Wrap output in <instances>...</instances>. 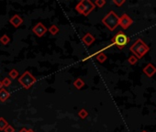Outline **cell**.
<instances>
[{
    "label": "cell",
    "mask_w": 156,
    "mask_h": 132,
    "mask_svg": "<svg viewBox=\"0 0 156 132\" xmlns=\"http://www.w3.org/2000/svg\"><path fill=\"white\" fill-rule=\"evenodd\" d=\"M130 51L132 52V54L134 56H136L138 58V59H142L144 55H146L149 52L150 48L142 40L138 39L130 48Z\"/></svg>",
    "instance_id": "1"
},
{
    "label": "cell",
    "mask_w": 156,
    "mask_h": 132,
    "mask_svg": "<svg viewBox=\"0 0 156 132\" xmlns=\"http://www.w3.org/2000/svg\"><path fill=\"white\" fill-rule=\"evenodd\" d=\"M119 21H120V17L115 13V11L111 10V11H109L103 18H102L101 22L110 31H113L119 26Z\"/></svg>",
    "instance_id": "2"
},
{
    "label": "cell",
    "mask_w": 156,
    "mask_h": 132,
    "mask_svg": "<svg viewBox=\"0 0 156 132\" xmlns=\"http://www.w3.org/2000/svg\"><path fill=\"white\" fill-rule=\"evenodd\" d=\"M96 6L94 5L93 2H91L90 0H82V1H79L77 5L75 6V10L85 17H87V16L93 11L95 9Z\"/></svg>",
    "instance_id": "3"
},
{
    "label": "cell",
    "mask_w": 156,
    "mask_h": 132,
    "mask_svg": "<svg viewBox=\"0 0 156 132\" xmlns=\"http://www.w3.org/2000/svg\"><path fill=\"white\" fill-rule=\"evenodd\" d=\"M37 79L31 75L30 72L29 71H25L22 75L19 77V83L25 88L26 90L30 89L33 84L36 83Z\"/></svg>",
    "instance_id": "4"
},
{
    "label": "cell",
    "mask_w": 156,
    "mask_h": 132,
    "mask_svg": "<svg viewBox=\"0 0 156 132\" xmlns=\"http://www.w3.org/2000/svg\"><path fill=\"white\" fill-rule=\"evenodd\" d=\"M112 43L117 46L120 50L125 48V46L130 42V38L123 32V31H119L111 40Z\"/></svg>",
    "instance_id": "5"
},
{
    "label": "cell",
    "mask_w": 156,
    "mask_h": 132,
    "mask_svg": "<svg viewBox=\"0 0 156 132\" xmlns=\"http://www.w3.org/2000/svg\"><path fill=\"white\" fill-rule=\"evenodd\" d=\"M132 24H133V19L129 15L123 14L121 17H120L119 26H120L122 29H127L128 28H130Z\"/></svg>",
    "instance_id": "6"
},
{
    "label": "cell",
    "mask_w": 156,
    "mask_h": 132,
    "mask_svg": "<svg viewBox=\"0 0 156 132\" xmlns=\"http://www.w3.org/2000/svg\"><path fill=\"white\" fill-rule=\"evenodd\" d=\"M32 31H33V33L36 36H38L39 38H41V37L48 31V29L41 22H39L32 28Z\"/></svg>",
    "instance_id": "7"
},
{
    "label": "cell",
    "mask_w": 156,
    "mask_h": 132,
    "mask_svg": "<svg viewBox=\"0 0 156 132\" xmlns=\"http://www.w3.org/2000/svg\"><path fill=\"white\" fill-rule=\"evenodd\" d=\"M142 71L148 77L152 78L156 73V67L153 64V63H148L146 66H144Z\"/></svg>",
    "instance_id": "8"
},
{
    "label": "cell",
    "mask_w": 156,
    "mask_h": 132,
    "mask_svg": "<svg viewBox=\"0 0 156 132\" xmlns=\"http://www.w3.org/2000/svg\"><path fill=\"white\" fill-rule=\"evenodd\" d=\"M9 22L12 26H14L15 28H19V26L22 25L23 23V18L20 17L19 15H14L12 16L9 19Z\"/></svg>",
    "instance_id": "9"
},
{
    "label": "cell",
    "mask_w": 156,
    "mask_h": 132,
    "mask_svg": "<svg viewBox=\"0 0 156 132\" xmlns=\"http://www.w3.org/2000/svg\"><path fill=\"white\" fill-rule=\"evenodd\" d=\"M95 40H96L95 36L92 35L91 33H89V32L85 34V35L83 37V38H82V41H83L84 43L87 45V47H89V46L92 45L94 42H95Z\"/></svg>",
    "instance_id": "10"
},
{
    "label": "cell",
    "mask_w": 156,
    "mask_h": 132,
    "mask_svg": "<svg viewBox=\"0 0 156 132\" xmlns=\"http://www.w3.org/2000/svg\"><path fill=\"white\" fill-rule=\"evenodd\" d=\"M9 96H10V94L5 88H2L1 90H0V101L1 102H3V103L6 102L9 98Z\"/></svg>",
    "instance_id": "11"
},
{
    "label": "cell",
    "mask_w": 156,
    "mask_h": 132,
    "mask_svg": "<svg viewBox=\"0 0 156 132\" xmlns=\"http://www.w3.org/2000/svg\"><path fill=\"white\" fill-rule=\"evenodd\" d=\"M74 86L80 90V89H82L84 86H85V82L82 78H76L75 79V81L74 82Z\"/></svg>",
    "instance_id": "12"
},
{
    "label": "cell",
    "mask_w": 156,
    "mask_h": 132,
    "mask_svg": "<svg viewBox=\"0 0 156 132\" xmlns=\"http://www.w3.org/2000/svg\"><path fill=\"white\" fill-rule=\"evenodd\" d=\"M107 59V55L104 53V52H99V53L96 55V60H98V62H99L100 63H104Z\"/></svg>",
    "instance_id": "13"
},
{
    "label": "cell",
    "mask_w": 156,
    "mask_h": 132,
    "mask_svg": "<svg viewBox=\"0 0 156 132\" xmlns=\"http://www.w3.org/2000/svg\"><path fill=\"white\" fill-rule=\"evenodd\" d=\"M48 31H49L52 35H57L59 33V31H60V29H59V28L56 25H52L51 27L48 29Z\"/></svg>",
    "instance_id": "14"
},
{
    "label": "cell",
    "mask_w": 156,
    "mask_h": 132,
    "mask_svg": "<svg viewBox=\"0 0 156 132\" xmlns=\"http://www.w3.org/2000/svg\"><path fill=\"white\" fill-rule=\"evenodd\" d=\"M9 42H10V38L7 34H4L1 38H0V43L3 45H8Z\"/></svg>",
    "instance_id": "15"
},
{
    "label": "cell",
    "mask_w": 156,
    "mask_h": 132,
    "mask_svg": "<svg viewBox=\"0 0 156 132\" xmlns=\"http://www.w3.org/2000/svg\"><path fill=\"white\" fill-rule=\"evenodd\" d=\"M8 125V123L6 119H5L3 117L0 118V131H4V129L7 128Z\"/></svg>",
    "instance_id": "16"
},
{
    "label": "cell",
    "mask_w": 156,
    "mask_h": 132,
    "mask_svg": "<svg viewBox=\"0 0 156 132\" xmlns=\"http://www.w3.org/2000/svg\"><path fill=\"white\" fill-rule=\"evenodd\" d=\"M8 76H9L10 79H12V80H15L16 78L19 77V72H18V70L12 69L11 71L8 72Z\"/></svg>",
    "instance_id": "17"
},
{
    "label": "cell",
    "mask_w": 156,
    "mask_h": 132,
    "mask_svg": "<svg viewBox=\"0 0 156 132\" xmlns=\"http://www.w3.org/2000/svg\"><path fill=\"white\" fill-rule=\"evenodd\" d=\"M88 116V112L85 110V108H82L81 110H79L78 112V117L81 118V119H85Z\"/></svg>",
    "instance_id": "18"
},
{
    "label": "cell",
    "mask_w": 156,
    "mask_h": 132,
    "mask_svg": "<svg viewBox=\"0 0 156 132\" xmlns=\"http://www.w3.org/2000/svg\"><path fill=\"white\" fill-rule=\"evenodd\" d=\"M2 84H3V87H8L10 84H11V79L8 78V77H5L3 80L1 81Z\"/></svg>",
    "instance_id": "19"
},
{
    "label": "cell",
    "mask_w": 156,
    "mask_h": 132,
    "mask_svg": "<svg viewBox=\"0 0 156 132\" xmlns=\"http://www.w3.org/2000/svg\"><path fill=\"white\" fill-rule=\"evenodd\" d=\"M138 58L136 57V56H134L133 54L131 55V56H130V58L128 59V62H129V63L130 64H131V65H134V64H136L137 63V62H138Z\"/></svg>",
    "instance_id": "20"
},
{
    "label": "cell",
    "mask_w": 156,
    "mask_h": 132,
    "mask_svg": "<svg viewBox=\"0 0 156 132\" xmlns=\"http://www.w3.org/2000/svg\"><path fill=\"white\" fill-rule=\"evenodd\" d=\"M94 5L98 7V8H103L106 5V0H96Z\"/></svg>",
    "instance_id": "21"
},
{
    "label": "cell",
    "mask_w": 156,
    "mask_h": 132,
    "mask_svg": "<svg viewBox=\"0 0 156 132\" xmlns=\"http://www.w3.org/2000/svg\"><path fill=\"white\" fill-rule=\"evenodd\" d=\"M125 2H126L125 0H113V3H114L118 7H121Z\"/></svg>",
    "instance_id": "22"
},
{
    "label": "cell",
    "mask_w": 156,
    "mask_h": 132,
    "mask_svg": "<svg viewBox=\"0 0 156 132\" xmlns=\"http://www.w3.org/2000/svg\"><path fill=\"white\" fill-rule=\"evenodd\" d=\"M4 132H15V129L13 128V127L11 125H8L7 128L4 129Z\"/></svg>",
    "instance_id": "23"
},
{
    "label": "cell",
    "mask_w": 156,
    "mask_h": 132,
    "mask_svg": "<svg viewBox=\"0 0 156 132\" xmlns=\"http://www.w3.org/2000/svg\"><path fill=\"white\" fill-rule=\"evenodd\" d=\"M28 130H29V129H27L26 128H22V129L19 130V132H28Z\"/></svg>",
    "instance_id": "24"
},
{
    "label": "cell",
    "mask_w": 156,
    "mask_h": 132,
    "mask_svg": "<svg viewBox=\"0 0 156 132\" xmlns=\"http://www.w3.org/2000/svg\"><path fill=\"white\" fill-rule=\"evenodd\" d=\"M2 88H3V84H2V82L0 81V90H1Z\"/></svg>",
    "instance_id": "25"
},
{
    "label": "cell",
    "mask_w": 156,
    "mask_h": 132,
    "mask_svg": "<svg viewBox=\"0 0 156 132\" xmlns=\"http://www.w3.org/2000/svg\"><path fill=\"white\" fill-rule=\"evenodd\" d=\"M28 132H34V131L32 130V129H29V130H28Z\"/></svg>",
    "instance_id": "26"
},
{
    "label": "cell",
    "mask_w": 156,
    "mask_h": 132,
    "mask_svg": "<svg viewBox=\"0 0 156 132\" xmlns=\"http://www.w3.org/2000/svg\"><path fill=\"white\" fill-rule=\"evenodd\" d=\"M142 132H148V131H146V130H142Z\"/></svg>",
    "instance_id": "27"
}]
</instances>
